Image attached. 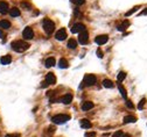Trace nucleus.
<instances>
[{"mask_svg": "<svg viewBox=\"0 0 147 137\" xmlns=\"http://www.w3.org/2000/svg\"><path fill=\"white\" fill-rule=\"evenodd\" d=\"M11 47H12V49H13L14 51H17V52H23V51H26L28 48L31 47V45H29V43H27V42L18 40V41H13V42H12V43H11Z\"/></svg>", "mask_w": 147, "mask_h": 137, "instance_id": "obj_1", "label": "nucleus"}, {"mask_svg": "<svg viewBox=\"0 0 147 137\" xmlns=\"http://www.w3.org/2000/svg\"><path fill=\"white\" fill-rule=\"evenodd\" d=\"M42 27H43V30H45L46 33H47L48 35H50V34H53L54 30H55V23L50 19H45L43 22H42Z\"/></svg>", "mask_w": 147, "mask_h": 137, "instance_id": "obj_2", "label": "nucleus"}, {"mask_svg": "<svg viewBox=\"0 0 147 137\" xmlns=\"http://www.w3.org/2000/svg\"><path fill=\"white\" fill-rule=\"evenodd\" d=\"M96 82H97V77H96L95 74L88 73L84 76V79H83V81H82L81 88L83 87V86H92V85H95Z\"/></svg>", "mask_w": 147, "mask_h": 137, "instance_id": "obj_3", "label": "nucleus"}, {"mask_svg": "<svg viewBox=\"0 0 147 137\" xmlns=\"http://www.w3.org/2000/svg\"><path fill=\"white\" fill-rule=\"evenodd\" d=\"M69 120H70V115H68V114H57V115L51 117L53 123L55 124H63L65 122H68Z\"/></svg>", "mask_w": 147, "mask_h": 137, "instance_id": "obj_4", "label": "nucleus"}, {"mask_svg": "<svg viewBox=\"0 0 147 137\" xmlns=\"http://www.w3.org/2000/svg\"><path fill=\"white\" fill-rule=\"evenodd\" d=\"M68 37L67 35V30L64 29V28H61V29H58L55 34V39L57 41H64V40Z\"/></svg>", "mask_w": 147, "mask_h": 137, "instance_id": "obj_5", "label": "nucleus"}, {"mask_svg": "<svg viewBox=\"0 0 147 137\" xmlns=\"http://www.w3.org/2000/svg\"><path fill=\"white\" fill-rule=\"evenodd\" d=\"M89 41V33L86 31V30H83V31H81L79 35H78V42L81 44H86Z\"/></svg>", "mask_w": 147, "mask_h": 137, "instance_id": "obj_6", "label": "nucleus"}, {"mask_svg": "<svg viewBox=\"0 0 147 137\" xmlns=\"http://www.w3.org/2000/svg\"><path fill=\"white\" fill-rule=\"evenodd\" d=\"M22 37L25 40H32L34 37V31L31 27H26L22 31Z\"/></svg>", "mask_w": 147, "mask_h": 137, "instance_id": "obj_7", "label": "nucleus"}, {"mask_svg": "<svg viewBox=\"0 0 147 137\" xmlns=\"http://www.w3.org/2000/svg\"><path fill=\"white\" fill-rule=\"evenodd\" d=\"M83 30H85V26H84L83 23H81V22H78V23H75V25L71 27V33H72V34L81 33V31H83Z\"/></svg>", "mask_w": 147, "mask_h": 137, "instance_id": "obj_8", "label": "nucleus"}, {"mask_svg": "<svg viewBox=\"0 0 147 137\" xmlns=\"http://www.w3.org/2000/svg\"><path fill=\"white\" fill-rule=\"evenodd\" d=\"M109 41V36L108 35H98L96 39H95V42L98 44V45H103V44L108 43Z\"/></svg>", "mask_w": 147, "mask_h": 137, "instance_id": "obj_9", "label": "nucleus"}, {"mask_svg": "<svg viewBox=\"0 0 147 137\" xmlns=\"http://www.w3.org/2000/svg\"><path fill=\"white\" fill-rule=\"evenodd\" d=\"M46 81L49 84V85H55L56 84V77L53 72H49V73L46 76Z\"/></svg>", "mask_w": 147, "mask_h": 137, "instance_id": "obj_10", "label": "nucleus"}, {"mask_svg": "<svg viewBox=\"0 0 147 137\" xmlns=\"http://www.w3.org/2000/svg\"><path fill=\"white\" fill-rule=\"evenodd\" d=\"M8 4L6 3V1H4V0H1L0 1V14H6L8 13Z\"/></svg>", "mask_w": 147, "mask_h": 137, "instance_id": "obj_11", "label": "nucleus"}, {"mask_svg": "<svg viewBox=\"0 0 147 137\" xmlns=\"http://www.w3.org/2000/svg\"><path fill=\"white\" fill-rule=\"evenodd\" d=\"M79 124H81V127L84 129H90L92 127V123L88 118H82V120L79 121Z\"/></svg>", "mask_w": 147, "mask_h": 137, "instance_id": "obj_12", "label": "nucleus"}, {"mask_svg": "<svg viewBox=\"0 0 147 137\" xmlns=\"http://www.w3.org/2000/svg\"><path fill=\"white\" fill-rule=\"evenodd\" d=\"M82 110H84V112H86V110H90L93 108V102L92 101H84L83 104H82Z\"/></svg>", "mask_w": 147, "mask_h": 137, "instance_id": "obj_13", "label": "nucleus"}, {"mask_svg": "<svg viewBox=\"0 0 147 137\" xmlns=\"http://www.w3.org/2000/svg\"><path fill=\"white\" fill-rule=\"evenodd\" d=\"M55 64H56V59L54 57H48L47 59H46V62H45L46 67H51V66H54Z\"/></svg>", "mask_w": 147, "mask_h": 137, "instance_id": "obj_14", "label": "nucleus"}, {"mask_svg": "<svg viewBox=\"0 0 147 137\" xmlns=\"http://www.w3.org/2000/svg\"><path fill=\"white\" fill-rule=\"evenodd\" d=\"M12 62V57L9 55H6V56H3V57L0 58V63L3 64V65H8L9 63Z\"/></svg>", "mask_w": 147, "mask_h": 137, "instance_id": "obj_15", "label": "nucleus"}, {"mask_svg": "<svg viewBox=\"0 0 147 137\" xmlns=\"http://www.w3.org/2000/svg\"><path fill=\"white\" fill-rule=\"evenodd\" d=\"M62 102H63L64 105H69L70 102L72 101V94L71 93H67L62 98V100H61Z\"/></svg>", "mask_w": 147, "mask_h": 137, "instance_id": "obj_16", "label": "nucleus"}, {"mask_svg": "<svg viewBox=\"0 0 147 137\" xmlns=\"http://www.w3.org/2000/svg\"><path fill=\"white\" fill-rule=\"evenodd\" d=\"M0 28L1 29H8V28H11V22L8 20H1L0 21Z\"/></svg>", "mask_w": 147, "mask_h": 137, "instance_id": "obj_17", "label": "nucleus"}, {"mask_svg": "<svg viewBox=\"0 0 147 137\" xmlns=\"http://www.w3.org/2000/svg\"><path fill=\"white\" fill-rule=\"evenodd\" d=\"M9 15L12 18H17V16H20V9H18L17 7H13V8L9 9Z\"/></svg>", "mask_w": 147, "mask_h": 137, "instance_id": "obj_18", "label": "nucleus"}, {"mask_svg": "<svg viewBox=\"0 0 147 137\" xmlns=\"http://www.w3.org/2000/svg\"><path fill=\"white\" fill-rule=\"evenodd\" d=\"M137 121V117L133 115H127L124 117V123H134Z\"/></svg>", "mask_w": 147, "mask_h": 137, "instance_id": "obj_19", "label": "nucleus"}, {"mask_svg": "<svg viewBox=\"0 0 147 137\" xmlns=\"http://www.w3.org/2000/svg\"><path fill=\"white\" fill-rule=\"evenodd\" d=\"M103 86L106 88H112V87H114V84L111 79H104L103 80Z\"/></svg>", "mask_w": 147, "mask_h": 137, "instance_id": "obj_20", "label": "nucleus"}, {"mask_svg": "<svg viewBox=\"0 0 147 137\" xmlns=\"http://www.w3.org/2000/svg\"><path fill=\"white\" fill-rule=\"evenodd\" d=\"M67 47L69 48V49H76V48H77V41H76L75 39H70L69 41H68Z\"/></svg>", "mask_w": 147, "mask_h": 137, "instance_id": "obj_21", "label": "nucleus"}, {"mask_svg": "<svg viewBox=\"0 0 147 137\" xmlns=\"http://www.w3.org/2000/svg\"><path fill=\"white\" fill-rule=\"evenodd\" d=\"M21 7H22L23 9H26V11H31V9H32L31 3L27 1V0H22V1H21Z\"/></svg>", "mask_w": 147, "mask_h": 137, "instance_id": "obj_22", "label": "nucleus"}, {"mask_svg": "<svg viewBox=\"0 0 147 137\" xmlns=\"http://www.w3.org/2000/svg\"><path fill=\"white\" fill-rule=\"evenodd\" d=\"M58 66H60L61 68H67V67H69V63H68L67 59L61 58V59H60V62H58Z\"/></svg>", "mask_w": 147, "mask_h": 137, "instance_id": "obj_23", "label": "nucleus"}, {"mask_svg": "<svg viewBox=\"0 0 147 137\" xmlns=\"http://www.w3.org/2000/svg\"><path fill=\"white\" fill-rule=\"evenodd\" d=\"M128 26H130V21H128V20H125V21H123L122 25L118 26V30H119V31H124Z\"/></svg>", "mask_w": 147, "mask_h": 137, "instance_id": "obj_24", "label": "nucleus"}, {"mask_svg": "<svg viewBox=\"0 0 147 137\" xmlns=\"http://www.w3.org/2000/svg\"><path fill=\"white\" fill-rule=\"evenodd\" d=\"M118 88H119V92L122 93V96L124 99H126L127 98V93H126V90L124 88V86L122 85V84H119V86H118Z\"/></svg>", "mask_w": 147, "mask_h": 137, "instance_id": "obj_25", "label": "nucleus"}, {"mask_svg": "<svg viewBox=\"0 0 147 137\" xmlns=\"http://www.w3.org/2000/svg\"><path fill=\"white\" fill-rule=\"evenodd\" d=\"M125 78H126V73H125V72H123V71H120L119 73H118V76H117V80H118L119 82H122Z\"/></svg>", "mask_w": 147, "mask_h": 137, "instance_id": "obj_26", "label": "nucleus"}, {"mask_svg": "<svg viewBox=\"0 0 147 137\" xmlns=\"http://www.w3.org/2000/svg\"><path fill=\"white\" fill-rule=\"evenodd\" d=\"M139 8H140V6H136V7H133L131 11H128V12H126V13H125V16H130V15H132V14L136 13Z\"/></svg>", "mask_w": 147, "mask_h": 137, "instance_id": "obj_27", "label": "nucleus"}, {"mask_svg": "<svg viewBox=\"0 0 147 137\" xmlns=\"http://www.w3.org/2000/svg\"><path fill=\"white\" fill-rule=\"evenodd\" d=\"M72 4H75V5L77 6H81V5H83L84 3H85V0H70Z\"/></svg>", "mask_w": 147, "mask_h": 137, "instance_id": "obj_28", "label": "nucleus"}, {"mask_svg": "<svg viewBox=\"0 0 147 137\" xmlns=\"http://www.w3.org/2000/svg\"><path fill=\"white\" fill-rule=\"evenodd\" d=\"M145 104H146V99H141V100H140V102H139V105H138V108L139 109H142V108H144V106H145Z\"/></svg>", "mask_w": 147, "mask_h": 137, "instance_id": "obj_29", "label": "nucleus"}, {"mask_svg": "<svg viewBox=\"0 0 147 137\" xmlns=\"http://www.w3.org/2000/svg\"><path fill=\"white\" fill-rule=\"evenodd\" d=\"M123 134H124V132H123L122 130H118V131H116L113 135H112V137H122Z\"/></svg>", "mask_w": 147, "mask_h": 137, "instance_id": "obj_30", "label": "nucleus"}, {"mask_svg": "<svg viewBox=\"0 0 147 137\" xmlns=\"http://www.w3.org/2000/svg\"><path fill=\"white\" fill-rule=\"evenodd\" d=\"M85 137H96V132H95V131L85 132Z\"/></svg>", "mask_w": 147, "mask_h": 137, "instance_id": "obj_31", "label": "nucleus"}, {"mask_svg": "<svg viewBox=\"0 0 147 137\" xmlns=\"http://www.w3.org/2000/svg\"><path fill=\"white\" fill-rule=\"evenodd\" d=\"M97 56L99 58H103V56H104V52L102 51V49H100V48H99V49H97Z\"/></svg>", "mask_w": 147, "mask_h": 137, "instance_id": "obj_32", "label": "nucleus"}, {"mask_svg": "<svg viewBox=\"0 0 147 137\" xmlns=\"http://www.w3.org/2000/svg\"><path fill=\"white\" fill-rule=\"evenodd\" d=\"M126 106H127L128 108H131V109H132V108L134 107L133 104H132V101H131V100H126Z\"/></svg>", "mask_w": 147, "mask_h": 137, "instance_id": "obj_33", "label": "nucleus"}, {"mask_svg": "<svg viewBox=\"0 0 147 137\" xmlns=\"http://www.w3.org/2000/svg\"><path fill=\"white\" fill-rule=\"evenodd\" d=\"M6 137H21L20 134H7Z\"/></svg>", "mask_w": 147, "mask_h": 137, "instance_id": "obj_34", "label": "nucleus"}, {"mask_svg": "<svg viewBox=\"0 0 147 137\" xmlns=\"http://www.w3.org/2000/svg\"><path fill=\"white\" fill-rule=\"evenodd\" d=\"M5 37H6V35H5V34H4V33H3V30L0 29V39H3L4 41H5Z\"/></svg>", "mask_w": 147, "mask_h": 137, "instance_id": "obj_35", "label": "nucleus"}, {"mask_svg": "<svg viewBox=\"0 0 147 137\" xmlns=\"http://www.w3.org/2000/svg\"><path fill=\"white\" fill-rule=\"evenodd\" d=\"M139 15H147V8H145L144 11L140 12V14H139Z\"/></svg>", "mask_w": 147, "mask_h": 137, "instance_id": "obj_36", "label": "nucleus"}, {"mask_svg": "<svg viewBox=\"0 0 147 137\" xmlns=\"http://www.w3.org/2000/svg\"><path fill=\"white\" fill-rule=\"evenodd\" d=\"M48 85H49V84H48V82L45 80V81H42V85H41V86H42V87H47Z\"/></svg>", "mask_w": 147, "mask_h": 137, "instance_id": "obj_37", "label": "nucleus"}, {"mask_svg": "<svg viewBox=\"0 0 147 137\" xmlns=\"http://www.w3.org/2000/svg\"><path fill=\"white\" fill-rule=\"evenodd\" d=\"M122 137H131V135L130 134H123Z\"/></svg>", "mask_w": 147, "mask_h": 137, "instance_id": "obj_38", "label": "nucleus"}, {"mask_svg": "<svg viewBox=\"0 0 147 137\" xmlns=\"http://www.w3.org/2000/svg\"><path fill=\"white\" fill-rule=\"evenodd\" d=\"M0 136H1V132H0Z\"/></svg>", "mask_w": 147, "mask_h": 137, "instance_id": "obj_39", "label": "nucleus"}]
</instances>
